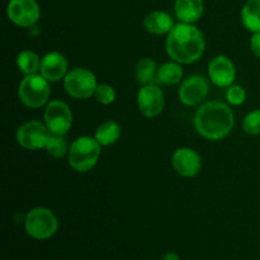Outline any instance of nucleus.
I'll use <instances>...</instances> for the list:
<instances>
[{
    "instance_id": "nucleus-17",
    "label": "nucleus",
    "mask_w": 260,
    "mask_h": 260,
    "mask_svg": "<svg viewBox=\"0 0 260 260\" xmlns=\"http://www.w3.org/2000/svg\"><path fill=\"white\" fill-rule=\"evenodd\" d=\"M241 23L250 32H260V0H248L241 9Z\"/></svg>"
},
{
    "instance_id": "nucleus-12",
    "label": "nucleus",
    "mask_w": 260,
    "mask_h": 260,
    "mask_svg": "<svg viewBox=\"0 0 260 260\" xmlns=\"http://www.w3.org/2000/svg\"><path fill=\"white\" fill-rule=\"evenodd\" d=\"M172 164L179 175L184 178H193L201 172L202 157L190 147H180L173 154Z\"/></svg>"
},
{
    "instance_id": "nucleus-1",
    "label": "nucleus",
    "mask_w": 260,
    "mask_h": 260,
    "mask_svg": "<svg viewBox=\"0 0 260 260\" xmlns=\"http://www.w3.org/2000/svg\"><path fill=\"white\" fill-rule=\"evenodd\" d=\"M203 33L190 23H178L167 38V52L179 63H192L200 60L205 52Z\"/></svg>"
},
{
    "instance_id": "nucleus-26",
    "label": "nucleus",
    "mask_w": 260,
    "mask_h": 260,
    "mask_svg": "<svg viewBox=\"0 0 260 260\" xmlns=\"http://www.w3.org/2000/svg\"><path fill=\"white\" fill-rule=\"evenodd\" d=\"M250 48L251 52H253L256 57L260 58V32L253 33V36H251Z\"/></svg>"
},
{
    "instance_id": "nucleus-10",
    "label": "nucleus",
    "mask_w": 260,
    "mask_h": 260,
    "mask_svg": "<svg viewBox=\"0 0 260 260\" xmlns=\"http://www.w3.org/2000/svg\"><path fill=\"white\" fill-rule=\"evenodd\" d=\"M164 94L155 84H147L139 90L137 106L140 112L147 118H155L164 109Z\"/></svg>"
},
{
    "instance_id": "nucleus-9",
    "label": "nucleus",
    "mask_w": 260,
    "mask_h": 260,
    "mask_svg": "<svg viewBox=\"0 0 260 260\" xmlns=\"http://www.w3.org/2000/svg\"><path fill=\"white\" fill-rule=\"evenodd\" d=\"M45 124L52 134L66 135L73 124V113L65 102L52 101L45 111Z\"/></svg>"
},
{
    "instance_id": "nucleus-15",
    "label": "nucleus",
    "mask_w": 260,
    "mask_h": 260,
    "mask_svg": "<svg viewBox=\"0 0 260 260\" xmlns=\"http://www.w3.org/2000/svg\"><path fill=\"white\" fill-rule=\"evenodd\" d=\"M174 25L172 15L162 10H154L149 13L144 19L145 29L152 35H169Z\"/></svg>"
},
{
    "instance_id": "nucleus-6",
    "label": "nucleus",
    "mask_w": 260,
    "mask_h": 260,
    "mask_svg": "<svg viewBox=\"0 0 260 260\" xmlns=\"http://www.w3.org/2000/svg\"><path fill=\"white\" fill-rule=\"evenodd\" d=\"M66 93L75 99H88L94 95L96 84L95 75L85 68H75L66 74L63 79Z\"/></svg>"
},
{
    "instance_id": "nucleus-24",
    "label": "nucleus",
    "mask_w": 260,
    "mask_h": 260,
    "mask_svg": "<svg viewBox=\"0 0 260 260\" xmlns=\"http://www.w3.org/2000/svg\"><path fill=\"white\" fill-rule=\"evenodd\" d=\"M94 96H95L98 103L108 106V104L113 103L114 99H116V91H114L113 86L109 85V84H98Z\"/></svg>"
},
{
    "instance_id": "nucleus-27",
    "label": "nucleus",
    "mask_w": 260,
    "mask_h": 260,
    "mask_svg": "<svg viewBox=\"0 0 260 260\" xmlns=\"http://www.w3.org/2000/svg\"><path fill=\"white\" fill-rule=\"evenodd\" d=\"M161 260H180L178 254L175 253H167L164 256H162Z\"/></svg>"
},
{
    "instance_id": "nucleus-2",
    "label": "nucleus",
    "mask_w": 260,
    "mask_h": 260,
    "mask_svg": "<svg viewBox=\"0 0 260 260\" xmlns=\"http://www.w3.org/2000/svg\"><path fill=\"white\" fill-rule=\"evenodd\" d=\"M194 127L198 134L207 140L218 141L228 136L234 128V113L222 102H207L194 114Z\"/></svg>"
},
{
    "instance_id": "nucleus-22",
    "label": "nucleus",
    "mask_w": 260,
    "mask_h": 260,
    "mask_svg": "<svg viewBox=\"0 0 260 260\" xmlns=\"http://www.w3.org/2000/svg\"><path fill=\"white\" fill-rule=\"evenodd\" d=\"M45 149L48 155L56 157V159H60V157H63L66 154H69L70 147L66 141L65 135H56L51 132Z\"/></svg>"
},
{
    "instance_id": "nucleus-25",
    "label": "nucleus",
    "mask_w": 260,
    "mask_h": 260,
    "mask_svg": "<svg viewBox=\"0 0 260 260\" xmlns=\"http://www.w3.org/2000/svg\"><path fill=\"white\" fill-rule=\"evenodd\" d=\"M226 99L233 106H240L245 102L246 93L240 85H231L229 86L228 91H226Z\"/></svg>"
},
{
    "instance_id": "nucleus-23",
    "label": "nucleus",
    "mask_w": 260,
    "mask_h": 260,
    "mask_svg": "<svg viewBox=\"0 0 260 260\" xmlns=\"http://www.w3.org/2000/svg\"><path fill=\"white\" fill-rule=\"evenodd\" d=\"M243 128L246 134L253 136L260 135V109H254L246 114L243 121Z\"/></svg>"
},
{
    "instance_id": "nucleus-16",
    "label": "nucleus",
    "mask_w": 260,
    "mask_h": 260,
    "mask_svg": "<svg viewBox=\"0 0 260 260\" xmlns=\"http://www.w3.org/2000/svg\"><path fill=\"white\" fill-rule=\"evenodd\" d=\"M175 15L183 23H196L205 12L203 0H175Z\"/></svg>"
},
{
    "instance_id": "nucleus-3",
    "label": "nucleus",
    "mask_w": 260,
    "mask_h": 260,
    "mask_svg": "<svg viewBox=\"0 0 260 260\" xmlns=\"http://www.w3.org/2000/svg\"><path fill=\"white\" fill-rule=\"evenodd\" d=\"M102 145L95 137L81 136L71 144L69 150V164L75 172L86 173L93 169L101 157Z\"/></svg>"
},
{
    "instance_id": "nucleus-14",
    "label": "nucleus",
    "mask_w": 260,
    "mask_h": 260,
    "mask_svg": "<svg viewBox=\"0 0 260 260\" xmlns=\"http://www.w3.org/2000/svg\"><path fill=\"white\" fill-rule=\"evenodd\" d=\"M40 74L51 83L65 79L68 74V60L60 52H48L41 60Z\"/></svg>"
},
{
    "instance_id": "nucleus-20",
    "label": "nucleus",
    "mask_w": 260,
    "mask_h": 260,
    "mask_svg": "<svg viewBox=\"0 0 260 260\" xmlns=\"http://www.w3.org/2000/svg\"><path fill=\"white\" fill-rule=\"evenodd\" d=\"M41 60L38 55L33 51L24 50L20 51L17 56V65L19 70L24 75H32V74H38L41 69Z\"/></svg>"
},
{
    "instance_id": "nucleus-19",
    "label": "nucleus",
    "mask_w": 260,
    "mask_h": 260,
    "mask_svg": "<svg viewBox=\"0 0 260 260\" xmlns=\"http://www.w3.org/2000/svg\"><path fill=\"white\" fill-rule=\"evenodd\" d=\"M157 79L165 85H174L182 81L183 69L177 61L167 62L157 69Z\"/></svg>"
},
{
    "instance_id": "nucleus-21",
    "label": "nucleus",
    "mask_w": 260,
    "mask_h": 260,
    "mask_svg": "<svg viewBox=\"0 0 260 260\" xmlns=\"http://www.w3.org/2000/svg\"><path fill=\"white\" fill-rule=\"evenodd\" d=\"M136 78L139 83H141L142 85L152 84L155 78H157L156 63H155L152 58L144 57L139 60L136 65Z\"/></svg>"
},
{
    "instance_id": "nucleus-13",
    "label": "nucleus",
    "mask_w": 260,
    "mask_h": 260,
    "mask_svg": "<svg viewBox=\"0 0 260 260\" xmlns=\"http://www.w3.org/2000/svg\"><path fill=\"white\" fill-rule=\"evenodd\" d=\"M208 75L215 85L220 88H229L235 80V65L226 56H216L208 65Z\"/></svg>"
},
{
    "instance_id": "nucleus-11",
    "label": "nucleus",
    "mask_w": 260,
    "mask_h": 260,
    "mask_svg": "<svg viewBox=\"0 0 260 260\" xmlns=\"http://www.w3.org/2000/svg\"><path fill=\"white\" fill-rule=\"evenodd\" d=\"M210 91V85L205 76L202 75H192L185 79L179 88V99L185 106H197Z\"/></svg>"
},
{
    "instance_id": "nucleus-4",
    "label": "nucleus",
    "mask_w": 260,
    "mask_h": 260,
    "mask_svg": "<svg viewBox=\"0 0 260 260\" xmlns=\"http://www.w3.org/2000/svg\"><path fill=\"white\" fill-rule=\"evenodd\" d=\"M48 83L50 81L43 78L41 74L25 75V78L20 81L18 89V95L22 103L29 108H40L45 106L51 94Z\"/></svg>"
},
{
    "instance_id": "nucleus-18",
    "label": "nucleus",
    "mask_w": 260,
    "mask_h": 260,
    "mask_svg": "<svg viewBox=\"0 0 260 260\" xmlns=\"http://www.w3.org/2000/svg\"><path fill=\"white\" fill-rule=\"evenodd\" d=\"M122 135V128L117 122L106 121L99 124L95 131V139L102 146H109L118 141Z\"/></svg>"
},
{
    "instance_id": "nucleus-8",
    "label": "nucleus",
    "mask_w": 260,
    "mask_h": 260,
    "mask_svg": "<svg viewBox=\"0 0 260 260\" xmlns=\"http://www.w3.org/2000/svg\"><path fill=\"white\" fill-rule=\"evenodd\" d=\"M51 131L45 123L38 121H29L23 123L17 131V141L23 149L41 150L45 149Z\"/></svg>"
},
{
    "instance_id": "nucleus-5",
    "label": "nucleus",
    "mask_w": 260,
    "mask_h": 260,
    "mask_svg": "<svg viewBox=\"0 0 260 260\" xmlns=\"http://www.w3.org/2000/svg\"><path fill=\"white\" fill-rule=\"evenodd\" d=\"M25 233L36 240H46L55 235L58 221L55 213L46 207H36L25 216Z\"/></svg>"
},
{
    "instance_id": "nucleus-7",
    "label": "nucleus",
    "mask_w": 260,
    "mask_h": 260,
    "mask_svg": "<svg viewBox=\"0 0 260 260\" xmlns=\"http://www.w3.org/2000/svg\"><path fill=\"white\" fill-rule=\"evenodd\" d=\"M7 14L18 27L32 28L40 19L41 9L36 0H10Z\"/></svg>"
}]
</instances>
